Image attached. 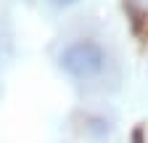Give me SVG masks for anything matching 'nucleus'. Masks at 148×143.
Returning <instances> with one entry per match:
<instances>
[{
  "label": "nucleus",
  "instance_id": "f257e3e1",
  "mask_svg": "<svg viewBox=\"0 0 148 143\" xmlns=\"http://www.w3.org/2000/svg\"><path fill=\"white\" fill-rule=\"evenodd\" d=\"M58 66L74 80H92L106 66V50L95 40H77L61 50Z\"/></svg>",
  "mask_w": 148,
  "mask_h": 143
},
{
  "label": "nucleus",
  "instance_id": "f03ea898",
  "mask_svg": "<svg viewBox=\"0 0 148 143\" xmlns=\"http://www.w3.org/2000/svg\"><path fill=\"white\" fill-rule=\"evenodd\" d=\"M53 6H58V8H66V6H74L77 0H50Z\"/></svg>",
  "mask_w": 148,
  "mask_h": 143
}]
</instances>
